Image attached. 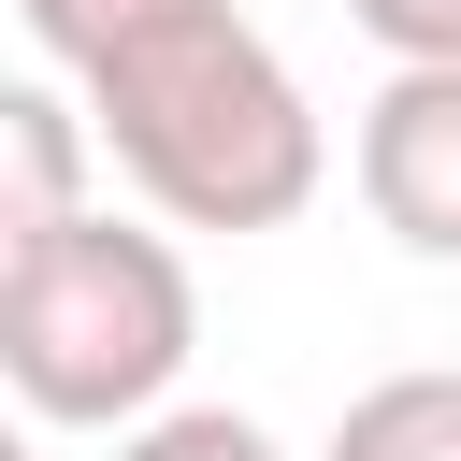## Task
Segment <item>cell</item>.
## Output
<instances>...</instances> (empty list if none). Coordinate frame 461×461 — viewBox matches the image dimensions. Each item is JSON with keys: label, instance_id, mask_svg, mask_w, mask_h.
<instances>
[{"label": "cell", "instance_id": "277c9868", "mask_svg": "<svg viewBox=\"0 0 461 461\" xmlns=\"http://www.w3.org/2000/svg\"><path fill=\"white\" fill-rule=\"evenodd\" d=\"M86 144H101L86 86H0V158H14L0 245H29V230H58V216H86Z\"/></svg>", "mask_w": 461, "mask_h": 461}, {"label": "cell", "instance_id": "52a82bcc", "mask_svg": "<svg viewBox=\"0 0 461 461\" xmlns=\"http://www.w3.org/2000/svg\"><path fill=\"white\" fill-rule=\"evenodd\" d=\"M115 461H288L245 403H158V418H130L115 432Z\"/></svg>", "mask_w": 461, "mask_h": 461}, {"label": "cell", "instance_id": "3957f363", "mask_svg": "<svg viewBox=\"0 0 461 461\" xmlns=\"http://www.w3.org/2000/svg\"><path fill=\"white\" fill-rule=\"evenodd\" d=\"M360 202L403 259L461 274V58H389V86L360 101Z\"/></svg>", "mask_w": 461, "mask_h": 461}, {"label": "cell", "instance_id": "8992f818", "mask_svg": "<svg viewBox=\"0 0 461 461\" xmlns=\"http://www.w3.org/2000/svg\"><path fill=\"white\" fill-rule=\"evenodd\" d=\"M158 14H187V0H14V29H29V58L43 72H101L130 29H158Z\"/></svg>", "mask_w": 461, "mask_h": 461}, {"label": "cell", "instance_id": "ba28073f", "mask_svg": "<svg viewBox=\"0 0 461 461\" xmlns=\"http://www.w3.org/2000/svg\"><path fill=\"white\" fill-rule=\"evenodd\" d=\"M389 58H461V0H346Z\"/></svg>", "mask_w": 461, "mask_h": 461}, {"label": "cell", "instance_id": "5b68a950", "mask_svg": "<svg viewBox=\"0 0 461 461\" xmlns=\"http://www.w3.org/2000/svg\"><path fill=\"white\" fill-rule=\"evenodd\" d=\"M317 461H461V360H418V375H375Z\"/></svg>", "mask_w": 461, "mask_h": 461}, {"label": "cell", "instance_id": "6da1fadb", "mask_svg": "<svg viewBox=\"0 0 461 461\" xmlns=\"http://www.w3.org/2000/svg\"><path fill=\"white\" fill-rule=\"evenodd\" d=\"M86 115H101V158L144 187V216L173 230H288L317 187H331V130L303 101V72L230 14V0H187L158 29H130L101 72H72Z\"/></svg>", "mask_w": 461, "mask_h": 461}, {"label": "cell", "instance_id": "7a4b0ae2", "mask_svg": "<svg viewBox=\"0 0 461 461\" xmlns=\"http://www.w3.org/2000/svg\"><path fill=\"white\" fill-rule=\"evenodd\" d=\"M187 346H202V288H187L173 230H130L86 202V216L0 245V375L29 418L130 432L187 389Z\"/></svg>", "mask_w": 461, "mask_h": 461}]
</instances>
